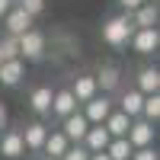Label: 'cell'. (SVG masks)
I'll return each mask as SVG.
<instances>
[{"instance_id": "16", "label": "cell", "mask_w": 160, "mask_h": 160, "mask_svg": "<svg viewBox=\"0 0 160 160\" xmlns=\"http://www.w3.org/2000/svg\"><path fill=\"white\" fill-rule=\"evenodd\" d=\"M71 93H74V99L77 102H87L90 96H96V77H93V74H80L77 80H74V87H71Z\"/></svg>"}, {"instance_id": "17", "label": "cell", "mask_w": 160, "mask_h": 160, "mask_svg": "<svg viewBox=\"0 0 160 160\" xmlns=\"http://www.w3.org/2000/svg\"><path fill=\"white\" fill-rule=\"evenodd\" d=\"M51 87H35L32 93H29V109L35 112V115H48V109H51Z\"/></svg>"}, {"instance_id": "19", "label": "cell", "mask_w": 160, "mask_h": 160, "mask_svg": "<svg viewBox=\"0 0 160 160\" xmlns=\"http://www.w3.org/2000/svg\"><path fill=\"white\" fill-rule=\"evenodd\" d=\"M68 135L64 131H48L45 135V141H42V154H48V157H61L64 151H68Z\"/></svg>"}, {"instance_id": "12", "label": "cell", "mask_w": 160, "mask_h": 160, "mask_svg": "<svg viewBox=\"0 0 160 160\" xmlns=\"http://www.w3.org/2000/svg\"><path fill=\"white\" fill-rule=\"evenodd\" d=\"M109 138H112V135L106 131V125L96 122V125H90V128H87V135H83V141H80V144H83L87 151H106Z\"/></svg>"}, {"instance_id": "27", "label": "cell", "mask_w": 160, "mask_h": 160, "mask_svg": "<svg viewBox=\"0 0 160 160\" xmlns=\"http://www.w3.org/2000/svg\"><path fill=\"white\" fill-rule=\"evenodd\" d=\"M141 3H148V0H118V7H122V13H131V10H138Z\"/></svg>"}, {"instance_id": "29", "label": "cell", "mask_w": 160, "mask_h": 160, "mask_svg": "<svg viewBox=\"0 0 160 160\" xmlns=\"http://www.w3.org/2000/svg\"><path fill=\"white\" fill-rule=\"evenodd\" d=\"M10 7H13V0H0V19L7 16V10H10Z\"/></svg>"}, {"instance_id": "22", "label": "cell", "mask_w": 160, "mask_h": 160, "mask_svg": "<svg viewBox=\"0 0 160 160\" xmlns=\"http://www.w3.org/2000/svg\"><path fill=\"white\" fill-rule=\"evenodd\" d=\"M141 118L148 122H160V93H144V102H141Z\"/></svg>"}, {"instance_id": "30", "label": "cell", "mask_w": 160, "mask_h": 160, "mask_svg": "<svg viewBox=\"0 0 160 160\" xmlns=\"http://www.w3.org/2000/svg\"><path fill=\"white\" fill-rule=\"evenodd\" d=\"M3 125H7V106L0 102V128H3Z\"/></svg>"}, {"instance_id": "28", "label": "cell", "mask_w": 160, "mask_h": 160, "mask_svg": "<svg viewBox=\"0 0 160 160\" xmlns=\"http://www.w3.org/2000/svg\"><path fill=\"white\" fill-rule=\"evenodd\" d=\"M90 160H112L106 151H90Z\"/></svg>"}, {"instance_id": "7", "label": "cell", "mask_w": 160, "mask_h": 160, "mask_svg": "<svg viewBox=\"0 0 160 160\" xmlns=\"http://www.w3.org/2000/svg\"><path fill=\"white\" fill-rule=\"evenodd\" d=\"M22 77H26V61L22 58L0 61V87H19Z\"/></svg>"}, {"instance_id": "5", "label": "cell", "mask_w": 160, "mask_h": 160, "mask_svg": "<svg viewBox=\"0 0 160 160\" xmlns=\"http://www.w3.org/2000/svg\"><path fill=\"white\" fill-rule=\"evenodd\" d=\"M80 106H83V115H87V122H90V125L102 122V118L115 109V106H112V99L106 96V93H96V96H90L87 102H80Z\"/></svg>"}, {"instance_id": "1", "label": "cell", "mask_w": 160, "mask_h": 160, "mask_svg": "<svg viewBox=\"0 0 160 160\" xmlns=\"http://www.w3.org/2000/svg\"><path fill=\"white\" fill-rule=\"evenodd\" d=\"M131 32H135V26H131V16L128 13H118V16H109L102 22V42L109 48H125Z\"/></svg>"}, {"instance_id": "10", "label": "cell", "mask_w": 160, "mask_h": 160, "mask_svg": "<svg viewBox=\"0 0 160 160\" xmlns=\"http://www.w3.org/2000/svg\"><path fill=\"white\" fill-rule=\"evenodd\" d=\"M128 16H131V26H135V29H148V26H157L160 13H157V3H154V0H148V3H141L138 10H131Z\"/></svg>"}, {"instance_id": "2", "label": "cell", "mask_w": 160, "mask_h": 160, "mask_svg": "<svg viewBox=\"0 0 160 160\" xmlns=\"http://www.w3.org/2000/svg\"><path fill=\"white\" fill-rule=\"evenodd\" d=\"M16 42H19V58L22 61H42L45 58V35L42 32L26 29V32L16 35Z\"/></svg>"}, {"instance_id": "32", "label": "cell", "mask_w": 160, "mask_h": 160, "mask_svg": "<svg viewBox=\"0 0 160 160\" xmlns=\"http://www.w3.org/2000/svg\"><path fill=\"white\" fill-rule=\"evenodd\" d=\"M0 61H3V58H0Z\"/></svg>"}, {"instance_id": "15", "label": "cell", "mask_w": 160, "mask_h": 160, "mask_svg": "<svg viewBox=\"0 0 160 160\" xmlns=\"http://www.w3.org/2000/svg\"><path fill=\"white\" fill-rule=\"evenodd\" d=\"M45 135H48V128H45L42 122L26 125V131H22V144H26V151L38 154V151H42V141H45Z\"/></svg>"}, {"instance_id": "23", "label": "cell", "mask_w": 160, "mask_h": 160, "mask_svg": "<svg viewBox=\"0 0 160 160\" xmlns=\"http://www.w3.org/2000/svg\"><path fill=\"white\" fill-rule=\"evenodd\" d=\"M0 58H19V42H16V35H10L7 32V38H3V42H0Z\"/></svg>"}, {"instance_id": "20", "label": "cell", "mask_w": 160, "mask_h": 160, "mask_svg": "<svg viewBox=\"0 0 160 160\" xmlns=\"http://www.w3.org/2000/svg\"><path fill=\"white\" fill-rule=\"evenodd\" d=\"M135 87L141 93H160V71L157 68H141L135 77Z\"/></svg>"}, {"instance_id": "9", "label": "cell", "mask_w": 160, "mask_h": 160, "mask_svg": "<svg viewBox=\"0 0 160 160\" xmlns=\"http://www.w3.org/2000/svg\"><path fill=\"white\" fill-rule=\"evenodd\" d=\"M26 154V144H22V131H3L0 135V157H7V160H19Z\"/></svg>"}, {"instance_id": "25", "label": "cell", "mask_w": 160, "mask_h": 160, "mask_svg": "<svg viewBox=\"0 0 160 160\" xmlns=\"http://www.w3.org/2000/svg\"><path fill=\"white\" fill-rule=\"evenodd\" d=\"M128 160H160V157H157V148H154V144H148V148H135Z\"/></svg>"}, {"instance_id": "24", "label": "cell", "mask_w": 160, "mask_h": 160, "mask_svg": "<svg viewBox=\"0 0 160 160\" xmlns=\"http://www.w3.org/2000/svg\"><path fill=\"white\" fill-rule=\"evenodd\" d=\"M58 160H90V151L77 141V144H68V151H64Z\"/></svg>"}, {"instance_id": "11", "label": "cell", "mask_w": 160, "mask_h": 160, "mask_svg": "<svg viewBox=\"0 0 160 160\" xmlns=\"http://www.w3.org/2000/svg\"><path fill=\"white\" fill-rule=\"evenodd\" d=\"M77 106H80V102L74 99L71 90H55V93H51V109H48V112H55L58 118H64V115H71Z\"/></svg>"}, {"instance_id": "6", "label": "cell", "mask_w": 160, "mask_h": 160, "mask_svg": "<svg viewBox=\"0 0 160 160\" xmlns=\"http://www.w3.org/2000/svg\"><path fill=\"white\" fill-rule=\"evenodd\" d=\"M87 128H90V122H87V115L80 112V109H74L71 115H64V118H61V131H64V135H68V141H71V144L83 141Z\"/></svg>"}, {"instance_id": "31", "label": "cell", "mask_w": 160, "mask_h": 160, "mask_svg": "<svg viewBox=\"0 0 160 160\" xmlns=\"http://www.w3.org/2000/svg\"><path fill=\"white\" fill-rule=\"evenodd\" d=\"M42 160H58V157H48V154H45V157H42Z\"/></svg>"}, {"instance_id": "26", "label": "cell", "mask_w": 160, "mask_h": 160, "mask_svg": "<svg viewBox=\"0 0 160 160\" xmlns=\"http://www.w3.org/2000/svg\"><path fill=\"white\" fill-rule=\"evenodd\" d=\"M19 7L29 13V16L35 19V16H42V10H45V0H19Z\"/></svg>"}, {"instance_id": "13", "label": "cell", "mask_w": 160, "mask_h": 160, "mask_svg": "<svg viewBox=\"0 0 160 160\" xmlns=\"http://www.w3.org/2000/svg\"><path fill=\"white\" fill-rule=\"evenodd\" d=\"M93 77H96V90H102V93H112L122 83V71H118L115 64H102L99 74H93Z\"/></svg>"}, {"instance_id": "4", "label": "cell", "mask_w": 160, "mask_h": 160, "mask_svg": "<svg viewBox=\"0 0 160 160\" xmlns=\"http://www.w3.org/2000/svg\"><path fill=\"white\" fill-rule=\"evenodd\" d=\"M154 135H157V128L154 122H148V118H131V125H128V141H131V148H148V144H154Z\"/></svg>"}, {"instance_id": "14", "label": "cell", "mask_w": 160, "mask_h": 160, "mask_svg": "<svg viewBox=\"0 0 160 160\" xmlns=\"http://www.w3.org/2000/svg\"><path fill=\"white\" fill-rule=\"evenodd\" d=\"M102 125H106V131H109L112 138H122V135H128V125H131V115H125L122 109H112L109 115L102 118Z\"/></svg>"}, {"instance_id": "21", "label": "cell", "mask_w": 160, "mask_h": 160, "mask_svg": "<svg viewBox=\"0 0 160 160\" xmlns=\"http://www.w3.org/2000/svg\"><path fill=\"white\" fill-rule=\"evenodd\" d=\"M131 151H135V148H131V141L125 135L122 138H109V144H106V154H109L112 160H128Z\"/></svg>"}, {"instance_id": "3", "label": "cell", "mask_w": 160, "mask_h": 160, "mask_svg": "<svg viewBox=\"0 0 160 160\" xmlns=\"http://www.w3.org/2000/svg\"><path fill=\"white\" fill-rule=\"evenodd\" d=\"M131 48H135V55H154V51L160 48V32H157V26H148V29H135L131 32Z\"/></svg>"}, {"instance_id": "18", "label": "cell", "mask_w": 160, "mask_h": 160, "mask_svg": "<svg viewBox=\"0 0 160 160\" xmlns=\"http://www.w3.org/2000/svg\"><path fill=\"white\" fill-rule=\"evenodd\" d=\"M141 102H144V93H141L138 87H131V90L122 93V102H118V109H122L125 115H131V118H138V115H141Z\"/></svg>"}, {"instance_id": "8", "label": "cell", "mask_w": 160, "mask_h": 160, "mask_svg": "<svg viewBox=\"0 0 160 160\" xmlns=\"http://www.w3.org/2000/svg\"><path fill=\"white\" fill-rule=\"evenodd\" d=\"M3 26H7L10 35H19V32H26V29H32V16H29L19 3H13V7L7 10V16H3Z\"/></svg>"}]
</instances>
